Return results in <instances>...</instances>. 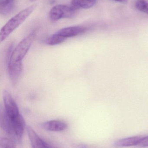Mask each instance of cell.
<instances>
[{"label":"cell","instance_id":"cell-1","mask_svg":"<svg viewBox=\"0 0 148 148\" xmlns=\"http://www.w3.org/2000/svg\"><path fill=\"white\" fill-rule=\"evenodd\" d=\"M0 123L2 130L11 139L18 143L22 142L26 126L23 117L18 119H11L3 109L1 111Z\"/></svg>","mask_w":148,"mask_h":148},{"label":"cell","instance_id":"cell-2","mask_svg":"<svg viewBox=\"0 0 148 148\" xmlns=\"http://www.w3.org/2000/svg\"><path fill=\"white\" fill-rule=\"evenodd\" d=\"M37 4L30 5L21 11L10 19L7 23L2 27L0 32L1 42L4 41L15 29H17L36 9Z\"/></svg>","mask_w":148,"mask_h":148},{"label":"cell","instance_id":"cell-3","mask_svg":"<svg viewBox=\"0 0 148 148\" xmlns=\"http://www.w3.org/2000/svg\"><path fill=\"white\" fill-rule=\"evenodd\" d=\"M36 32L35 31L31 32L28 36L22 40L17 47L13 50L8 62L12 63L22 62L24 58L30 49L34 39Z\"/></svg>","mask_w":148,"mask_h":148},{"label":"cell","instance_id":"cell-4","mask_svg":"<svg viewBox=\"0 0 148 148\" xmlns=\"http://www.w3.org/2000/svg\"><path fill=\"white\" fill-rule=\"evenodd\" d=\"M76 10L71 6L57 5L50 10L49 13V18L52 21H56L61 19L71 18L75 15Z\"/></svg>","mask_w":148,"mask_h":148},{"label":"cell","instance_id":"cell-5","mask_svg":"<svg viewBox=\"0 0 148 148\" xmlns=\"http://www.w3.org/2000/svg\"><path fill=\"white\" fill-rule=\"evenodd\" d=\"M4 110L6 115L11 119H18L22 117L18 105L11 94L8 91L3 92Z\"/></svg>","mask_w":148,"mask_h":148},{"label":"cell","instance_id":"cell-6","mask_svg":"<svg viewBox=\"0 0 148 148\" xmlns=\"http://www.w3.org/2000/svg\"><path fill=\"white\" fill-rule=\"evenodd\" d=\"M8 70L9 78L14 86L18 81L22 71V62H8Z\"/></svg>","mask_w":148,"mask_h":148},{"label":"cell","instance_id":"cell-7","mask_svg":"<svg viewBox=\"0 0 148 148\" xmlns=\"http://www.w3.org/2000/svg\"><path fill=\"white\" fill-rule=\"evenodd\" d=\"M27 134L32 147L34 148H51V146L43 140L31 126L27 127Z\"/></svg>","mask_w":148,"mask_h":148},{"label":"cell","instance_id":"cell-8","mask_svg":"<svg viewBox=\"0 0 148 148\" xmlns=\"http://www.w3.org/2000/svg\"><path fill=\"white\" fill-rule=\"evenodd\" d=\"M87 28L84 27L75 26L62 28L57 32V33L62 36L64 38H72L82 34L85 32Z\"/></svg>","mask_w":148,"mask_h":148},{"label":"cell","instance_id":"cell-9","mask_svg":"<svg viewBox=\"0 0 148 148\" xmlns=\"http://www.w3.org/2000/svg\"><path fill=\"white\" fill-rule=\"evenodd\" d=\"M42 126L45 130L53 132L63 131L66 130L68 127L65 122L58 120H50L45 122Z\"/></svg>","mask_w":148,"mask_h":148},{"label":"cell","instance_id":"cell-10","mask_svg":"<svg viewBox=\"0 0 148 148\" xmlns=\"http://www.w3.org/2000/svg\"><path fill=\"white\" fill-rule=\"evenodd\" d=\"M143 137L142 136H136L119 139L115 142L114 145L117 147H127L137 145Z\"/></svg>","mask_w":148,"mask_h":148},{"label":"cell","instance_id":"cell-11","mask_svg":"<svg viewBox=\"0 0 148 148\" xmlns=\"http://www.w3.org/2000/svg\"><path fill=\"white\" fill-rule=\"evenodd\" d=\"M96 3L95 0H72L71 6L76 10L87 9L92 7Z\"/></svg>","mask_w":148,"mask_h":148},{"label":"cell","instance_id":"cell-12","mask_svg":"<svg viewBox=\"0 0 148 148\" xmlns=\"http://www.w3.org/2000/svg\"><path fill=\"white\" fill-rule=\"evenodd\" d=\"M15 0H0V14L8 15L14 8Z\"/></svg>","mask_w":148,"mask_h":148},{"label":"cell","instance_id":"cell-13","mask_svg":"<svg viewBox=\"0 0 148 148\" xmlns=\"http://www.w3.org/2000/svg\"><path fill=\"white\" fill-rule=\"evenodd\" d=\"M66 39L56 32L47 38L45 43L48 45H57L63 43Z\"/></svg>","mask_w":148,"mask_h":148},{"label":"cell","instance_id":"cell-14","mask_svg":"<svg viewBox=\"0 0 148 148\" xmlns=\"http://www.w3.org/2000/svg\"><path fill=\"white\" fill-rule=\"evenodd\" d=\"M16 142L11 138H0V148H16Z\"/></svg>","mask_w":148,"mask_h":148},{"label":"cell","instance_id":"cell-15","mask_svg":"<svg viewBox=\"0 0 148 148\" xmlns=\"http://www.w3.org/2000/svg\"><path fill=\"white\" fill-rule=\"evenodd\" d=\"M136 8L148 15V2L145 0H138L135 5Z\"/></svg>","mask_w":148,"mask_h":148},{"label":"cell","instance_id":"cell-16","mask_svg":"<svg viewBox=\"0 0 148 148\" xmlns=\"http://www.w3.org/2000/svg\"><path fill=\"white\" fill-rule=\"evenodd\" d=\"M113 1L123 3V4H126L128 1V0H113Z\"/></svg>","mask_w":148,"mask_h":148},{"label":"cell","instance_id":"cell-17","mask_svg":"<svg viewBox=\"0 0 148 148\" xmlns=\"http://www.w3.org/2000/svg\"><path fill=\"white\" fill-rule=\"evenodd\" d=\"M30 1H36V0H30Z\"/></svg>","mask_w":148,"mask_h":148},{"label":"cell","instance_id":"cell-18","mask_svg":"<svg viewBox=\"0 0 148 148\" xmlns=\"http://www.w3.org/2000/svg\"><path fill=\"white\" fill-rule=\"evenodd\" d=\"M95 1H97V0H95Z\"/></svg>","mask_w":148,"mask_h":148}]
</instances>
